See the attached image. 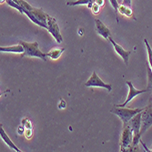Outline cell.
<instances>
[{"label":"cell","instance_id":"cell-1","mask_svg":"<svg viewBox=\"0 0 152 152\" xmlns=\"http://www.w3.org/2000/svg\"><path fill=\"white\" fill-rule=\"evenodd\" d=\"M19 44L23 46L24 52L21 57H31V58H38L44 61H47V53H43L38 48V43L37 41L33 43H27L25 41H19Z\"/></svg>","mask_w":152,"mask_h":152},{"label":"cell","instance_id":"cell-2","mask_svg":"<svg viewBox=\"0 0 152 152\" xmlns=\"http://www.w3.org/2000/svg\"><path fill=\"white\" fill-rule=\"evenodd\" d=\"M143 109L144 108H125V107H117L114 105L113 108H111V110H110V112L117 115L121 119L124 126L127 125L134 116H136L137 113L141 112Z\"/></svg>","mask_w":152,"mask_h":152},{"label":"cell","instance_id":"cell-3","mask_svg":"<svg viewBox=\"0 0 152 152\" xmlns=\"http://www.w3.org/2000/svg\"><path fill=\"white\" fill-rule=\"evenodd\" d=\"M133 142V131L129 124L123 126V131L120 139V151H127Z\"/></svg>","mask_w":152,"mask_h":152},{"label":"cell","instance_id":"cell-4","mask_svg":"<svg viewBox=\"0 0 152 152\" xmlns=\"http://www.w3.org/2000/svg\"><path fill=\"white\" fill-rule=\"evenodd\" d=\"M152 125V99H150L148 105L141 112V129L140 135L144 134L146 130Z\"/></svg>","mask_w":152,"mask_h":152},{"label":"cell","instance_id":"cell-5","mask_svg":"<svg viewBox=\"0 0 152 152\" xmlns=\"http://www.w3.org/2000/svg\"><path fill=\"white\" fill-rule=\"evenodd\" d=\"M85 86L88 87V88H106L107 89V91H111L112 89V87L111 85L109 84H106V83H104L100 77L98 76V74H96V71H93L91 77H89V79L85 83Z\"/></svg>","mask_w":152,"mask_h":152},{"label":"cell","instance_id":"cell-6","mask_svg":"<svg viewBox=\"0 0 152 152\" xmlns=\"http://www.w3.org/2000/svg\"><path fill=\"white\" fill-rule=\"evenodd\" d=\"M48 31L54 37L58 43H61L63 41L56 18L50 17L49 15L48 16Z\"/></svg>","mask_w":152,"mask_h":152},{"label":"cell","instance_id":"cell-7","mask_svg":"<svg viewBox=\"0 0 152 152\" xmlns=\"http://www.w3.org/2000/svg\"><path fill=\"white\" fill-rule=\"evenodd\" d=\"M126 84L129 86V95H128V98L126 99V101L124 102L123 104H120V105H115L117 107H126V105L130 102L135 96H137V95H140L142 93H145V92H149V89L148 88H146V89H141V90H139V89H136L133 86V84L130 82V81H126Z\"/></svg>","mask_w":152,"mask_h":152},{"label":"cell","instance_id":"cell-8","mask_svg":"<svg viewBox=\"0 0 152 152\" xmlns=\"http://www.w3.org/2000/svg\"><path fill=\"white\" fill-rule=\"evenodd\" d=\"M108 41H110V43H111L114 47V49L116 50V52L118 54V56H120V58L123 59L124 63L126 65L129 64V58L131 54V51H128V50H125L120 45H118V43H116L115 41L113 40V38L111 37H108Z\"/></svg>","mask_w":152,"mask_h":152},{"label":"cell","instance_id":"cell-9","mask_svg":"<svg viewBox=\"0 0 152 152\" xmlns=\"http://www.w3.org/2000/svg\"><path fill=\"white\" fill-rule=\"evenodd\" d=\"M95 26H96V31L98 32V34L100 35L105 39L108 40V37L111 36V32L104 25V23H102L99 19H95Z\"/></svg>","mask_w":152,"mask_h":152},{"label":"cell","instance_id":"cell-10","mask_svg":"<svg viewBox=\"0 0 152 152\" xmlns=\"http://www.w3.org/2000/svg\"><path fill=\"white\" fill-rule=\"evenodd\" d=\"M0 136H1V139L4 140V142H5L10 148H12L13 150H15V151H18V152H20V151H21V150L15 145V143H13V141L9 139V137H8V136L7 135V133L5 132V130H4L2 125L0 126Z\"/></svg>","mask_w":152,"mask_h":152},{"label":"cell","instance_id":"cell-11","mask_svg":"<svg viewBox=\"0 0 152 152\" xmlns=\"http://www.w3.org/2000/svg\"><path fill=\"white\" fill-rule=\"evenodd\" d=\"M0 51L1 52H12V53H23L24 48L22 45L18 44L12 47H0Z\"/></svg>","mask_w":152,"mask_h":152},{"label":"cell","instance_id":"cell-12","mask_svg":"<svg viewBox=\"0 0 152 152\" xmlns=\"http://www.w3.org/2000/svg\"><path fill=\"white\" fill-rule=\"evenodd\" d=\"M96 3V0H77V1H69L66 2V5L69 7L73 6H78V5H87L88 8H91V7Z\"/></svg>","mask_w":152,"mask_h":152},{"label":"cell","instance_id":"cell-13","mask_svg":"<svg viewBox=\"0 0 152 152\" xmlns=\"http://www.w3.org/2000/svg\"><path fill=\"white\" fill-rule=\"evenodd\" d=\"M118 13H120L123 16L129 17V18L133 17V10H132L131 7L125 6V5H122V4L118 7Z\"/></svg>","mask_w":152,"mask_h":152},{"label":"cell","instance_id":"cell-14","mask_svg":"<svg viewBox=\"0 0 152 152\" xmlns=\"http://www.w3.org/2000/svg\"><path fill=\"white\" fill-rule=\"evenodd\" d=\"M65 51V48H57V49H53L51 51H49L48 53H47V56L48 58H50L53 60H56L58 58H59V57L62 55V53Z\"/></svg>","mask_w":152,"mask_h":152},{"label":"cell","instance_id":"cell-15","mask_svg":"<svg viewBox=\"0 0 152 152\" xmlns=\"http://www.w3.org/2000/svg\"><path fill=\"white\" fill-rule=\"evenodd\" d=\"M147 68H148V88L149 91H152V69L149 66V64H147Z\"/></svg>","mask_w":152,"mask_h":152},{"label":"cell","instance_id":"cell-16","mask_svg":"<svg viewBox=\"0 0 152 152\" xmlns=\"http://www.w3.org/2000/svg\"><path fill=\"white\" fill-rule=\"evenodd\" d=\"M144 43L146 45V48H147V50H148V64L151 67L152 69V48H150L148 40L147 39H144Z\"/></svg>","mask_w":152,"mask_h":152},{"label":"cell","instance_id":"cell-17","mask_svg":"<svg viewBox=\"0 0 152 152\" xmlns=\"http://www.w3.org/2000/svg\"><path fill=\"white\" fill-rule=\"evenodd\" d=\"M109 3L111 4L112 7L115 9V13H116V17H117V23L118 24V7H119V4L118 2V0H109Z\"/></svg>","mask_w":152,"mask_h":152},{"label":"cell","instance_id":"cell-18","mask_svg":"<svg viewBox=\"0 0 152 152\" xmlns=\"http://www.w3.org/2000/svg\"><path fill=\"white\" fill-rule=\"evenodd\" d=\"M100 6L99 5H98L96 3H95L92 7H91V11L93 12V14H95V15H96V14H99V10H100Z\"/></svg>","mask_w":152,"mask_h":152},{"label":"cell","instance_id":"cell-19","mask_svg":"<svg viewBox=\"0 0 152 152\" xmlns=\"http://www.w3.org/2000/svg\"><path fill=\"white\" fill-rule=\"evenodd\" d=\"M22 124L24 125V127L26 129H32V125L30 121H28L27 119H23L22 120Z\"/></svg>","mask_w":152,"mask_h":152},{"label":"cell","instance_id":"cell-20","mask_svg":"<svg viewBox=\"0 0 152 152\" xmlns=\"http://www.w3.org/2000/svg\"><path fill=\"white\" fill-rule=\"evenodd\" d=\"M26 135L27 137V139H30L32 137V129H26Z\"/></svg>","mask_w":152,"mask_h":152},{"label":"cell","instance_id":"cell-21","mask_svg":"<svg viewBox=\"0 0 152 152\" xmlns=\"http://www.w3.org/2000/svg\"><path fill=\"white\" fill-rule=\"evenodd\" d=\"M122 5H125V6L131 7V0H123Z\"/></svg>","mask_w":152,"mask_h":152},{"label":"cell","instance_id":"cell-22","mask_svg":"<svg viewBox=\"0 0 152 152\" xmlns=\"http://www.w3.org/2000/svg\"><path fill=\"white\" fill-rule=\"evenodd\" d=\"M96 4L99 5L100 7H104V5H105V0H96Z\"/></svg>","mask_w":152,"mask_h":152},{"label":"cell","instance_id":"cell-23","mask_svg":"<svg viewBox=\"0 0 152 152\" xmlns=\"http://www.w3.org/2000/svg\"><path fill=\"white\" fill-rule=\"evenodd\" d=\"M151 92H152V91H151Z\"/></svg>","mask_w":152,"mask_h":152}]
</instances>
